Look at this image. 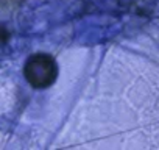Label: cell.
<instances>
[{
	"label": "cell",
	"instance_id": "cell-1",
	"mask_svg": "<svg viewBox=\"0 0 159 150\" xmlns=\"http://www.w3.org/2000/svg\"><path fill=\"white\" fill-rule=\"evenodd\" d=\"M58 63L48 53L31 55L24 66V77L28 85L34 89L50 88L58 78Z\"/></svg>",
	"mask_w": 159,
	"mask_h": 150
}]
</instances>
